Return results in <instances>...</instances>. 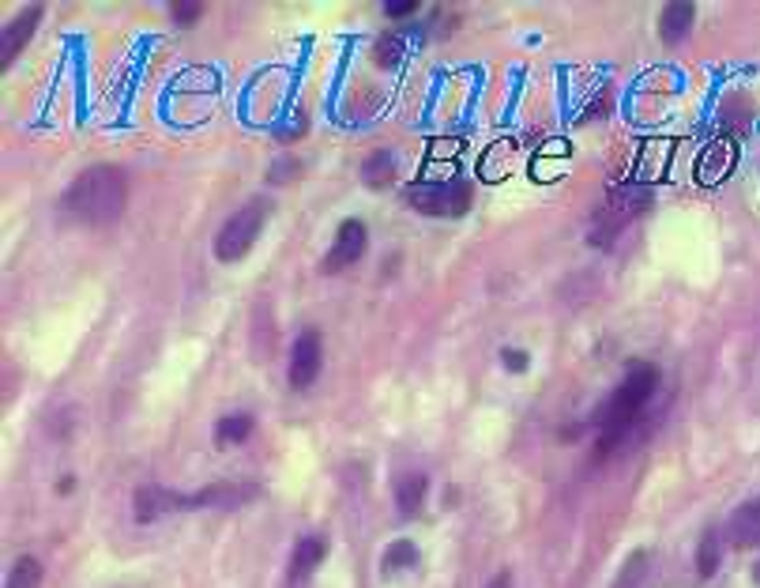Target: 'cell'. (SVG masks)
Wrapping results in <instances>:
<instances>
[{
  "label": "cell",
  "mask_w": 760,
  "mask_h": 588,
  "mask_svg": "<svg viewBox=\"0 0 760 588\" xmlns=\"http://www.w3.org/2000/svg\"><path fill=\"white\" fill-rule=\"evenodd\" d=\"M429 490V479L422 476V471H414V476H403L400 482H395V506H400L403 517L418 513L422 509V498H426Z\"/></svg>",
  "instance_id": "cell-16"
},
{
  "label": "cell",
  "mask_w": 760,
  "mask_h": 588,
  "mask_svg": "<svg viewBox=\"0 0 760 588\" xmlns=\"http://www.w3.org/2000/svg\"><path fill=\"white\" fill-rule=\"evenodd\" d=\"M395 178V166H392V152H373L366 159V166H361V181H366L369 189H388Z\"/></svg>",
  "instance_id": "cell-17"
},
{
  "label": "cell",
  "mask_w": 760,
  "mask_h": 588,
  "mask_svg": "<svg viewBox=\"0 0 760 588\" xmlns=\"http://www.w3.org/2000/svg\"><path fill=\"white\" fill-rule=\"evenodd\" d=\"M674 159V140H644L640 152H636V181L640 186H651V181L667 178V166Z\"/></svg>",
  "instance_id": "cell-9"
},
{
  "label": "cell",
  "mask_w": 760,
  "mask_h": 588,
  "mask_svg": "<svg viewBox=\"0 0 760 588\" xmlns=\"http://www.w3.org/2000/svg\"><path fill=\"white\" fill-rule=\"evenodd\" d=\"M463 152V140H437V144H429L426 152V166L433 163L437 170H452V159Z\"/></svg>",
  "instance_id": "cell-24"
},
{
  "label": "cell",
  "mask_w": 760,
  "mask_h": 588,
  "mask_svg": "<svg viewBox=\"0 0 760 588\" xmlns=\"http://www.w3.org/2000/svg\"><path fill=\"white\" fill-rule=\"evenodd\" d=\"M418 562V547L411 540H400L384 551V577H395L400 569H411Z\"/></svg>",
  "instance_id": "cell-21"
},
{
  "label": "cell",
  "mask_w": 760,
  "mask_h": 588,
  "mask_svg": "<svg viewBox=\"0 0 760 588\" xmlns=\"http://www.w3.org/2000/svg\"><path fill=\"white\" fill-rule=\"evenodd\" d=\"M651 208V189L640 186V181H625V186L610 189L603 208L595 212V223H591V242L595 245H610L633 219H640Z\"/></svg>",
  "instance_id": "cell-3"
},
{
  "label": "cell",
  "mask_w": 760,
  "mask_h": 588,
  "mask_svg": "<svg viewBox=\"0 0 760 588\" xmlns=\"http://www.w3.org/2000/svg\"><path fill=\"white\" fill-rule=\"evenodd\" d=\"M384 12L388 15H411V12H418V0H388Z\"/></svg>",
  "instance_id": "cell-28"
},
{
  "label": "cell",
  "mask_w": 760,
  "mask_h": 588,
  "mask_svg": "<svg viewBox=\"0 0 760 588\" xmlns=\"http://www.w3.org/2000/svg\"><path fill=\"white\" fill-rule=\"evenodd\" d=\"M366 242H369V231L361 219H347V223H339V234H335L332 249H328V260H324V271L328 276H335V271L350 268L355 260L366 253Z\"/></svg>",
  "instance_id": "cell-7"
},
{
  "label": "cell",
  "mask_w": 760,
  "mask_h": 588,
  "mask_svg": "<svg viewBox=\"0 0 760 588\" xmlns=\"http://www.w3.org/2000/svg\"><path fill=\"white\" fill-rule=\"evenodd\" d=\"M406 204L422 215H445V219H456L471 208L474 200V189L471 181L463 178H448V181H414L406 186Z\"/></svg>",
  "instance_id": "cell-5"
},
{
  "label": "cell",
  "mask_w": 760,
  "mask_h": 588,
  "mask_svg": "<svg viewBox=\"0 0 760 588\" xmlns=\"http://www.w3.org/2000/svg\"><path fill=\"white\" fill-rule=\"evenodd\" d=\"M406 57V42L400 38V34H380L377 46H373V60L380 68H388V73H395V68L403 65Z\"/></svg>",
  "instance_id": "cell-19"
},
{
  "label": "cell",
  "mask_w": 760,
  "mask_h": 588,
  "mask_svg": "<svg viewBox=\"0 0 760 588\" xmlns=\"http://www.w3.org/2000/svg\"><path fill=\"white\" fill-rule=\"evenodd\" d=\"M735 166H738V144L730 136H719V140H712V144L701 152L693 178L701 181V186L712 189V186H723V181L735 174Z\"/></svg>",
  "instance_id": "cell-6"
},
{
  "label": "cell",
  "mask_w": 760,
  "mask_h": 588,
  "mask_svg": "<svg viewBox=\"0 0 760 588\" xmlns=\"http://www.w3.org/2000/svg\"><path fill=\"white\" fill-rule=\"evenodd\" d=\"M512 152H516V144L512 140H501V144H493L490 152L482 155V178L485 181H501V178H508V159H512Z\"/></svg>",
  "instance_id": "cell-18"
},
{
  "label": "cell",
  "mask_w": 760,
  "mask_h": 588,
  "mask_svg": "<svg viewBox=\"0 0 760 588\" xmlns=\"http://www.w3.org/2000/svg\"><path fill=\"white\" fill-rule=\"evenodd\" d=\"M569 140H550V144L538 147L535 163H532V178L535 181H558L565 174V159H569Z\"/></svg>",
  "instance_id": "cell-13"
},
{
  "label": "cell",
  "mask_w": 760,
  "mask_h": 588,
  "mask_svg": "<svg viewBox=\"0 0 760 588\" xmlns=\"http://www.w3.org/2000/svg\"><path fill=\"white\" fill-rule=\"evenodd\" d=\"M298 166H302V163H294V159H290V163H276V170L268 174V181H287V178H294Z\"/></svg>",
  "instance_id": "cell-29"
},
{
  "label": "cell",
  "mask_w": 760,
  "mask_h": 588,
  "mask_svg": "<svg viewBox=\"0 0 760 588\" xmlns=\"http://www.w3.org/2000/svg\"><path fill=\"white\" fill-rule=\"evenodd\" d=\"M321 363H324L321 332H302L294 351H290V385L294 389H309L316 381V374H321Z\"/></svg>",
  "instance_id": "cell-8"
},
{
  "label": "cell",
  "mask_w": 760,
  "mask_h": 588,
  "mask_svg": "<svg viewBox=\"0 0 760 588\" xmlns=\"http://www.w3.org/2000/svg\"><path fill=\"white\" fill-rule=\"evenodd\" d=\"M485 588H512V577H508V574H498V577H493V581L485 585Z\"/></svg>",
  "instance_id": "cell-30"
},
{
  "label": "cell",
  "mask_w": 760,
  "mask_h": 588,
  "mask_svg": "<svg viewBox=\"0 0 760 588\" xmlns=\"http://www.w3.org/2000/svg\"><path fill=\"white\" fill-rule=\"evenodd\" d=\"M38 585H42V566L31 555H23L20 562H15L12 574H8L4 588H38Z\"/></svg>",
  "instance_id": "cell-23"
},
{
  "label": "cell",
  "mask_w": 760,
  "mask_h": 588,
  "mask_svg": "<svg viewBox=\"0 0 760 588\" xmlns=\"http://www.w3.org/2000/svg\"><path fill=\"white\" fill-rule=\"evenodd\" d=\"M38 20H42V4H31V8H23V12H20V20L8 23L4 38H0V68H8L15 57H20V49L26 46V42H31L34 27H38Z\"/></svg>",
  "instance_id": "cell-11"
},
{
  "label": "cell",
  "mask_w": 760,
  "mask_h": 588,
  "mask_svg": "<svg viewBox=\"0 0 760 588\" xmlns=\"http://www.w3.org/2000/svg\"><path fill=\"white\" fill-rule=\"evenodd\" d=\"M60 204H65V212L76 223H87V226L118 223L128 204V181L118 166H91V170H83L68 186Z\"/></svg>",
  "instance_id": "cell-1"
},
{
  "label": "cell",
  "mask_w": 760,
  "mask_h": 588,
  "mask_svg": "<svg viewBox=\"0 0 760 588\" xmlns=\"http://www.w3.org/2000/svg\"><path fill=\"white\" fill-rule=\"evenodd\" d=\"M693 20H696V8L689 4V0H674V4H667L659 15V38L667 42V46H678V42H685V34L693 31Z\"/></svg>",
  "instance_id": "cell-12"
},
{
  "label": "cell",
  "mask_w": 760,
  "mask_h": 588,
  "mask_svg": "<svg viewBox=\"0 0 760 588\" xmlns=\"http://www.w3.org/2000/svg\"><path fill=\"white\" fill-rule=\"evenodd\" d=\"M170 12H174V20H178V23H197L203 4H197V0H192V4H170Z\"/></svg>",
  "instance_id": "cell-25"
},
{
  "label": "cell",
  "mask_w": 760,
  "mask_h": 588,
  "mask_svg": "<svg viewBox=\"0 0 760 588\" xmlns=\"http://www.w3.org/2000/svg\"><path fill=\"white\" fill-rule=\"evenodd\" d=\"M253 434V419L249 415H226L215 423V442L219 445H237Z\"/></svg>",
  "instance_id": "cell-20"
},
{
  "label": "cell",
  "mask_w": 760,
  "mask_h": 588,
  "mask_svg": "<svg viewBox=\"0 0 760 588\" xmlns=\"http://www.w3.org/2000/svg\"><path fill=\"white\" fill-rule=\"evenodd\" d=\"M501 363H505L512 374L527 370V355H524V351H512V347H505V351H501Z\"/></svg>",
  "instance_id": "cell-27"
},
{
  "label": "cell",
  "mask_w": 760,
  "mask_h": 588,
  "mask_svg": "<svg viewBox=\"0 0 760 588\" xmlns=\"http://www.w3.org/2000/svg\"><path fill=\"white\" fill-rule=\"evenodd\" d=\"M324 551H328V543H324L321 535H305V540L298 543V551H294V562H290V581H294V585L305 581V577L321 566Z\"/></svg>",
  "instance_id": "cell-14"
},
{
  "label": "cell",
  "mask_w": 760,
  "mask_h": 588,
  "mask_svg": "<svg viewBox=\"0 0 760 588\" xmlns=\"http://www.w3.org/2000/svg\"><path fill=\"white\" fill-rule=\"evenodd\" d=\"M656 389H659V370L651 363L633 366V370L625 374L617 392L603 403V411H599V456L614 453L617 445H622V437L640 423L644 408L656 397Z\"/></svg>",
  "instance_id": "cell-2"
},
{
  "label": "cell",
  "mask_w": 760,
  "mask_h": 588,
  "mask_svg": "<svg viewBox=\"0 0 760 588\" xmlns=\"http://www.w3.org/2000/svg\"><path fill=\"white\" fill-rule=\"evenodd\" d=\"M719 532H708L701 540V547H696V574L701 577H712L715 569H719Z\"/></svg>",
  "instance_id": "cell-22"
},
{
  "label": "cell",
  "mask_w": 760,
  "mask_h": 588,
  "mask_svg": "<svg viewBox=\"0 0 760 588\" xmlns=\"http://www.w3.org/2000/svg\"><path fill=\"white\" fill-rule=\"evenodd\" d=\"M178 506H189V498H178V495H170V490H155V487L136 490V517L139 521H155L158 513L178 509Z\"/></svg>",
  "instance_id": "cell-15"
},
{
  "label": "cell",
  "mask_w": 760,
  "mask_h": 588,
  "mask_svg": "<svg viewBox=\"0 0 760 588\" xmlns=\"http://www.w3.org/2000/svg\"><path fill=\"white\" fill-rule=\"evenodd\" d=\"M644 558H648V555H640V551H636V555L629 558V566H625V574H622V581H617V588H629L633 577L644 574Z\"/></svg>",
  "instance_id": "cell-26"
},
{
  "label": "cell",
  "mask_w": 760,
  "mask_h": 588,
  "mask_svg": "<svg viewBox=\"0 0 760 588\" xmlns=\"http://www.w3.org/2000/svg\"><path fill=\"white\" fill-rule=\"evenodd\" d=\"M753 581L760 585V562H757V566H753Z\"/></svg>",
  "instance_id": "cell-31"
},
{
  "label": "cell",
  "mask_w": 760,
  "mask_h": 588,
  "mask_svg": "<svg viewBox=\"0 0 760 588\" xmlns=\"http://www.w3.org/2000/svg\"><path fill=\"white\" fill-rule=\"evenodd\" d=\"M271 215V200H249L245 208H237L234 215L226 219L223 226H219L215 234V257L223 260V265H234V260H242L245 253L253 249L256 238H260L264 223H268Z\"/></svg>",
  "instance_id": "cell-4"
},
{
  "label": "cell",
  "mask_w": 760,
  "mask_h": 588,
  "mask_svg": "<svg viewBox=\"0 0 760 588\" xmlns=\"http://www.w3.org/2000/svg\"><path fill=\"white\" fill-rule=\"evenodd\" d=\"M723 540H727L730 547H738V551L760 547V498L738 506L735 513H730L727 529H723Z\"/></svg>",
  "instance_id": "cell-10"
}]
</instances>
